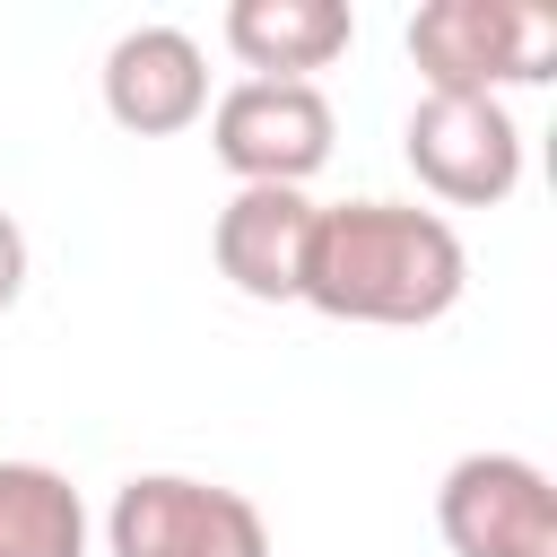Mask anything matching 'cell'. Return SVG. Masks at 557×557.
Listing matches in <instances>:
<instances>
[{
  "instance_id": "1",
  "label": "cell",
  "mask_w": 557,
  "mask_h": 557,
  "mask_svg": "<svg viewBox=\"0 0 557 557\" xmlns=\"http://www.w3.org/2000/svg\"><path fill=\"white\" fill-rule=\"evenodd\" d=\"M461 287H470V252H461V235H453L444 209H418V200H339V209H313L296 305H313L331 322L418 331V322H444L461 305Z\"/></svg>"
},
{
  "instance_id": "2",
  "label": "cell",
  "mask_w": 557,
  "mask_h": 557,
  "mask_svg": "<svg viewBox=\"0 0 557 557\" xmlns=\"http://www.w3.org/2000/svg\"><path fill=\"white\" fill-rule=\"evenodd\" d=\"M426 96H505L557 70V17L540 0H426L409 17Z\"/></svg>"
},
{
  "instance_id": "3",
  "label": "cell",
  "mask_w": 557,
  "mask_h": 557,
  "mask_svg": "<svg viewBox=\"0 0 557 557\" xmlns=\"http://www.w3.org/2000/svg\"><path fill=\"white\" fill-rule=\"evenodd\" d=\"M113 557H270V522L244 487L191 479V470H139L104 505Z\"/></svg>"
},
{
  "instance_id": "4",
  "label": "cell",
  "mask_w": 557,
  "mask_h": 557,
  "mask_svg": "<svg viewBox=\"0 0 557 557\" xmlns=\"http://www.w3.org/2000/svg\"><path fill=\"white\" fill-rule=\"evenodd\" d=\"M331 139H339V113L313 78H235L209 104V148L235 183L305 191V174L331 165Z\"/></svg>"
},
{
  "instance_id": "5",
  "label": "cell",
  "mask_w": 557,
  "mask_h": 557,
  "mask_svg": "<svg viewBox=\"0 0 557 557\" xmlns=\"http://www.w3.org/2000/svg\"><path fill=\"white\" fill-rule=\"evenodd\" d=\"M400 157L435 200L496 209L522 183V122L505 113V96H418L400 122Z\"/></svg>"
},
{
  "instance_id": "6",
  "label": "cell",
  "mask_w": 557,
  "mask_h": 557,
  "mask_svg": "<svg viewBox=\"0 0 557 557\" xmlns=\"http://www.w3.org/2000/svg\"><path fill=\"white\" fill-rule=\"evenodd\" d=\"M435 531L453 557H557V487L522 453H461L435 487Z\"/></svg>"
},
{
  "instance_id": "7",
  "label": "cell",
  "mask_w": 557,
  "mask_h": 557,
  "mask_svg": "<svg viewBox=\"0 0 557 557\" xmlns=\"http://www.w3.org/2000/svg\"><path fill=\"white\" fill-rule=\"evenodd\" d=\"M104 113L139 139H174L209 113V52L183 26H131L104 52Z\"/></svg>"
},
{
  "instance_id": "8",
  "label": "cell",
  "mask_w": 557,
  "mask_h": 557,
  "mask_svg": "<svg viewBox=\"0 0 557 557\" xmlns=\"http://www.w3.org/2000/svg\"><path fill=\"white\" fill-rule=\"evenodd\" d=\"M305 235H313V200H305V191L244 183V191L218 209L209 252H218V270H226L252 305H296V278H305Z\"/></svg>"
},
{
  "instance_id": "9",
  "label": "cell",
  "mask_w": 557,
  "mask_h": 557,
  "mask_svg": "<svg viewBox=\"0 0 557 557\" xmlns=\"http://www.w3.org/2000/svg\"><path fill=\"white\" fill-rule=\"evenodd\" d=\"M357 44L348 0H235L226 9V52L252 78H313Z\"/></svg>"
},
{
  "instance_id": "10",
  "label": "cell",
  "mask_w": 557,
  "mask_h": 557,
  "mask_svg": "<svg viewBox=\"0 0 557 557\" xmlns=\"http://www.w3.org/2000/svg\"><path fill=\"white\" fill-rule=\"evenodd\" d=\"M0 557H87V505L44 461H0Z\"/></svg>"
},
{
  "instance_id": "11",
  "label": "cell",
  "mask_w": 557,
  "mask_h": 557,
  "mask_svg": "<svg viewBox=\"0 0 557 557\" xmlns=\"http://www.w3.org/2000/svg\"><path fill=\"white\" fill-rule=\"evenodd\" d=\"M17 287H26V235H17V218L0 209V313L17 305Z\"/></svg>"
}]
</instances>
